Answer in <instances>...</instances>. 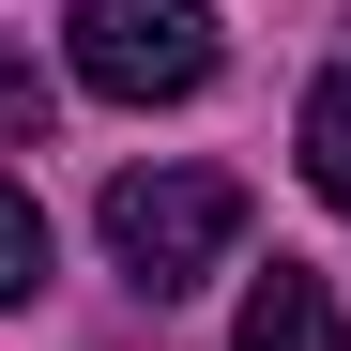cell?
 Returning <instances> with one entry per match:
<instances>
[{
  "label": "cell",
  "mask_w": 351,
  "mask_h": 351,
  "mask_svg": "<svg viewBox=\"0 0 351 351\" xmlns=\"http://www.w3.org/2000/svg\"><path fill=\"white\" fill-rule=\"evenodd\" d=\"M229 245H245V184H229V168H123V184H107V260H123L153 306L199 290Z\"/></svg>",
  "instance_id": "6da1fadb"
},
{
  "label": "cell",
  "mask_w": 351,
  "mask_h": 351,
  "mask_svg": "<svg viewBox=\"0 0 351 351\" xmlns=\"http://www.w3.org/2000/svg\"><path fill=\"white\" fill-rule=\"evenodd\" d=\"M62 62L92 107H184L214 92V0H77Z\"/></svg>",
  "instance_id": "7a4b0ae2"
},
{
  "label": "cell",
  "mask_w": 351,
  "mask_h": 351,
  "mask_svg": "<svg viewBox=\"0 0 351 351\" xmlns=\"http://www.w3.org/2000/svg\"><path fill=\"white\" fill-rule=\"evenodd\" d=\"M245 351H351V321H336V290H321L306 260H275V275L245 290Z\"/></svg>",
  "instance_id": "3957f363"
},
{
  "label": "cell",
  "mask_w": 351,
  "mask_h": 351,
  "mask_svg": "<svg viewBox=\"0 0 351 351\" xmlns=\"http://www.w3.org/2000/svg\"><path fill=\"white\" fill-rule=\"evenodd\" d=\"M306 184H321V199L351 214V62H336V77L306 92Z\"/></svg>",
  "instance_id": "277c9868"
},
{
  "label": "cell",
  "mask_w": 351,
  "mask_h": 351,
  "mask_svg": "<svg viewBox=\"0 0 351 351\" xmlns=\"http://www.w3.org/2000/svg\"><path fill=\"white\" fill-rule=\"evenodd\" d=\"M46 290V214H31V184L0 168V306H31Z\"/></svg>",
  "instance_id": "5b68a950"
},
{
  "label": "cell",
  "mask_w": 351,
  "mask_h": 351,
  "mask_svg": "<svg viewBox=\"0 0 351 351\" xmlns=\"http://www.w3.org/2000/svg\"><path fill=\"white\" fill-rule=\"evenodd\" d=\"M0 138H46V77L31 62H0Z\"/></svg>",
  "instance_id": "8992f818"
}]
</instances>
